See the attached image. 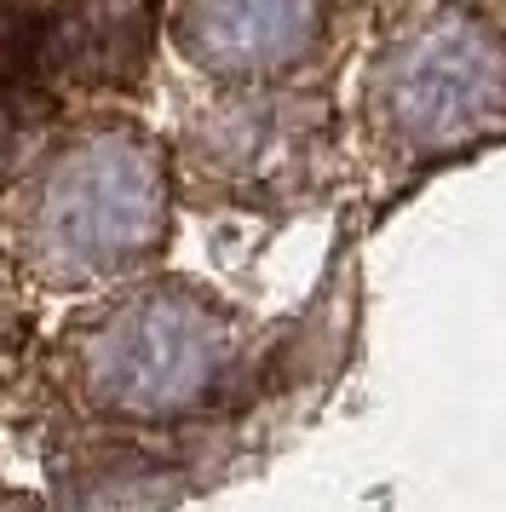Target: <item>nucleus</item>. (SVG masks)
Returning <instances> with one entry per match:
<instances>
[{
    "instance_id": "1",
    "label": "nucleus",
    "mask_w": 506,
    "mask_h": 512,
    "mask_svg": "<svg viewBox=\"0 0 506 512\" xmlns=\"http://www.w3.org/2000/svg\"><path fill=\"white\" fill-rule=\"evenodd\" d=\"M391 98L420 144H460L506 110V75L489 41L466 24H443L409 47Z\"/></svg>"
}]
</instances>
